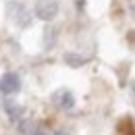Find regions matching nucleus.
Returning a JSON list of instances; mask_svg holds the SVG:
<instances>
[{"label":"nucleus","instance_id":"f257e3e1","mask_svg":"<svg viewBox=\"0 0 135 135\" xmlns=\"http://www.w3.org/2000/svg\"><path fill=\"white\" fill-rule=\"evenodd\" d=\"M58 15V4L54 0H37L35 4V17L42 21H52Z\"/></svg>","mask_w":135,"mask_h":135},{"label":"nucleus","instance_id":"f03ea898","mask_svg":"<svg viewBox=\"0 0 135 135\" xmlns=\"http://www.w3.org/2000/svg\"><path fill=\"white\" fill-rule=\"evenodd\" d=\"M0 91L4 96H15L21 91V79L17 73H4L0 79Z\"/></svg>","mask_w":135,"mask_h":135},{"label":"nucleus","instance_id":"7ed1b4c3","mask_svg":"<svg viewBox=\"0 0 135 135\" xmlns=\"http://www.w3.org/2000/svg\"><path fill=\"white\" fill-rule=\"evenodd\" d=\"M54 102H56L60 108L69 110V108H73V106H75V96H73L69 89H58V91L54 94Z\"/></svg>","mask_w":135,"mask_h":135},{"label":"nucleus","instance_id":"20e7f679","mask_svg":"<svg viewBox=\"0 0 135 135\" xmlns=\"http://www.w3.org/2000/svg\"><path fill=\"white\" fill-rule=\"evenodd\" d=\"M65 62H67L69 67H81L85 62V58L81 54H73V52H67L65 54Z\"/></svg>","mask_w":135,"mask_h":135},{"label":"nucleus","instance_id":"39448f33","mask_svg":"<svg viewBox=\"0 0 135 135\" xmlns=\"http://www.w3.org/2000/svg\"><path fill=\"white\" fill-rule=\"evenodd\" d=\"M6 112H8V117L13 118V120H19V117H21V106H17V104H13V102H6Z\"/></svg>","mask_w":135,"mask_h":135},{"label":"nucleus","instance_id":"423d86ee","mask_svg":"<svg viewBox=\"0 0 135 135\" xmlns=\"http://www.w3.org/2000/svg\"><path fill=\"white\" fill-rule=\"evenodd\" d=\"M19 131L23 135H33V131H31V120H19Z\"/></svg>","mask_w":135,"mask_h":135},{"label":"nucleus","instance_id":"0eeeda50","mask_svg":"<svg viewBox=\"0 0 135 135\" xmlns=\"http://www.w3.org/2000/svg\"><path fill=\"white\" fill-rule=\"evenodd\" d=\"M33 135H46V131H42V129H37V131H35Z\"/></svg>","mask_w":135,"mask_h":135},{"label":"nucleus","instance_id":"6e6552de","mask_svg":"<svg viewBox=\"0 0 135 135\" xmlns=\"http://www.w3.org/2000/svg\"><path fill=\"white\" fill-rule=\"evenodd\" d=\"M131 15H133V17H135V2H133V4H131Z\"/></svg>","mask_w":135,"mask_h":135},{"label":"nucleus","instance_id":"1a4fd4ad","mask_svg":"<svg viewBox=\"0 0 135 135\" xmlns=\"http://www.w3.org/2000/svg\"><path fill=\"white\" fill-rule=\"evenodd\" d=\"M54 135H69V133H65V131H56Z\"/></svg>","mask_w":135,"mask_h":135},{"label":"nucleus","instance_id":"9d476101","mask_svg":"<svg viewBox=\"0 0 135 135\" xmlns=\"http://www.w3.org/2000/svg\"><path fill=\"white\" fill-rule=\"evenodd\" d=\"M133 89H135V83H133Z\"/></svg>","mask_w":135,"mask_h":135}]
</instances>
